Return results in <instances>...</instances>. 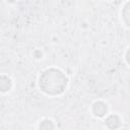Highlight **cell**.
I'll use <instances>...</instances> for the list:
<instances>
[{"mask_svg":"<svg viewBox=\"0 0 130 130\" xmlns=\"http://www.w3.org/2000/svg\"><path fill=\"white\" fill-rule=\"evenodd\" d=\"M40 89L48 95H58L65 91L68 78L63 71L57 68H49L42 72L39 77Z\"/></svg>","mask_w":130,"mask_h":130,"instance_id":"cell-1","label":"cell"},{"mask_svg":"<svg viewBox=\"0 0 130 130\" xmlns=\"http://www.w3.org/2000/svg\"><path fill=\"white\" fill-rule=\"evenodd\" d=\"M108 105L106 103H104L103 101H98L95 103H93L92 107H91V111L93 113V115L95 117L99 118H103L108 114Z\"/></svg>","mask_w":130,"mask_h":130,"instance_id":"cell-2","label":"cell"},{"mask_svg":"<svg viewBox=\"0 0 130 130\" xmlns=\"http://www.w3.org/2000/svg\"><path fill=\"white\" fill-rule=\"evenodd\" d=\"M106 125L110 129H116L121 126V119L118 115H110L107 117L105 121Z\"/></svg>","mask_w":130,"mask_h":130,"instance_id":"cell-3","label":"cell"},{"mask_svg":"<svg viewBox=\"0 0 130 130\" xmlns=\"http://www.w3.org/2000/svg\"><path fill=\"white\" fill-rule=\"evenodd\" d=\"M121 15H122L123 22L128 27H130V0L127 1L125 3V5L123 6L122 11H121Z\"/></svg>","mask_w":130,"mask_h":130,"instance_id":"cell-4","label":"cell"},{"mask_svg":"<svg viewBox=\"0 0 130 130\" xmlns=\"http://www.w3.org/2000/svg\"><path fill=\"white\" fill-rule=\"evenodd\" d=\"M39 128L40 129H53L55 128V125L53 124V121L50 120V119H45L43 120L40 125H39Z\"/></svg>","mask_w":130,"mask_h":130,"instance_id":"cell-5","label":"cell"},{"mask_svg":"<svg viewBox=\"0 0 130 130\" xmlns=\"http://www.w3.org/2000/svg\"><path fill=\"white\" fill-rule=\"evenodd\" d=\"M125 60H126V62L130 65V48L127 50V52H126V54H125Z\"/></svg>","mask_w":130,"mask_h":130,"instance_id":"cell-6","label":"cell"}]
</instances>
